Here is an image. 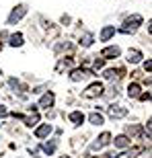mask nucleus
<instances>
[{
    "mask_svg": "<svg viewBox=\"0 0 152 158\" xmlns=\"http://www.w3.org/2000/svg\"><path fill=\"white\" fill-rule=\"evenodd\" d=\"M70 121L74 123V125H80V123L84 121V115H82L80 111H74V113H70Z\"/></svg>",
    "mask_w": 152,
    "mask_h": 158,
    "instance_id": "obj_11",
    "label": "nucleus"
},
{
    "mask_svg": "<svg viewBox=\"0 0 152 158\" xmlns=\"http://www.w3.org/2000/svg\"><path fill=\"white\" fill-rule=\"evenodd\" d=\"M0 74H2V72H0Z\"/></svg>",
    "mask_w": 152,
    "mask_h": 158,
    "instance_id": "obj_26",
    "label": "nucleus"
},
{
    "mask_svg": "<svg viewBox=\"0 0 152 158\" xmlns=\"http://www.w3.org/2000/svg\"><path fill=\"white\" fill-rule=\"evenodd\" d=\"M103 64H105L103 60H95V68H103Z\"/></svg>",
    "mask_w": 152,
    "mask_h": 158,
    "instance_id": "obj_23",
    "label": "nucleus"
},
{
    "mask_svg": "<svg viewBox=\"0 0 152 158\" xmlns=\"http://www.w3.org/2000/svg\"><path fill=\"white\" fill-rule=\"evenodd\" d=\"M91 43H93V35H91V33H87V35H84V37H80V45L88 47V45H91Z\"/></svg>",
    "mask_w": 152,
    "mask_h": 158,
    "instance_id": "obj_17",
    "label": "nucleus"
},
{
    "mask_svg": "<svg viewBox=\"0 0 152 158\" xmlns=\"http://www.w3.org/2000/svg\"><path fill=\"white\" fill-rule=\"evenodd\" d=\"M115 35V27H103V31H101V41H109L111 37Z\"/></svg>",
    "mask_w": 152,
    "mask_h": 158,
    "instance_id": "obj_4",
    "label": "nucleus"
},
{
    "mask_svg": "<svg viewBox=\"0 0 152 158\" xmlns=\"http://www.w3.org/2000/svg\"><path fill=\"white\" fill-rule=\"evenodd\" d=\"M97 142H99L101 146H105V144H109V142H111V134H107V131H105V134L101 135V138H99Z\"/></svg>",
    "mask_w": 152,
    "mask_h": 158,
    "instance_id": "obj_18",
    "label": "nucleus"
},
{
    "mask_svg": "<svg viewBox=\"0 0 152 158\" xmlns=\"http://www.w3.org/2000/svg\"><path fill=\"white\" fill-rule=\"evenodd\" d=\"M8 86H11V90H17L19 88V80L17 78H11V80H8Z\"/></svg>",
    "mask_w": 152,
    "mask_h": 158,
    "instance_id": "obj_21",
    "label": "nucleus"
},
{
    "mask_svg": "<svg viewBox=\"0 0 152 158\" xmlns=\"http://www.w3.org/2000/svg\"><path fill=\"white\" fill-rule=\"evenodd\" d=\"M88 119H91V123H93V125H101V123H103V115H99V113H93Z\"/></svg>",
    "mask_w": 152,
    "mask_h": 158,
    "instance_id": "obj_16",
    "label": "nucleus"
},
{
    "mask_svg": "<svg viewBox=\"0 0 152 158\" xmlns=\"http://www.w3.org/2000/svg\"><path fill=\"white\" fill-rule=\"evenodd\" d=\"M109 115H111V117H123V115H125V109H119V107H109Z\"/></svg>",
    "mask_w": 152,
    "mask_h": 158,
    "instance_id": "obj_13",
    "label": "nucleus"
},
{
    "mask_svg": "<svg viewBox=\"0 0 152 158\" xmlns=\"http://www.w3.org/2000/svg\"><path fill=\"white\" fill-rule=\"evenodd\" d=\"M144 68H146V70L150 72V68H152V64H150V60H148V62H144Z\"/></svg>",
    "mask_w": 152,
    "mask_h": 158,
    "instance_id": "obj_25",
    "label": "nucleus"
},
{
    "mask_svg": "<svg viewBox=\"0 0 152 158\" xmlns=\"http://www.w3.org/2000/svg\"><path fill=\"white\" fill-rule=\"evenodd\" d=\"M37 121H39V117H37V115H33V117H27V119H25V123H27L29 127H33Z\"/></svg>",
    "mask_w": 152,
    "mask_h": 158,
    "instance_id": "obj_20",
    "label": "nucleus"
},
{
    "mask_svg": "<svg viewBox=\"0 0 152 158\" xmlns=\"http://www.w3.org/2000/svg\"><path fill=\"white\" fill-rule=\"evenodd\" d=\"M49 134H52V125H49V123H43L41 127L35 129V135H37V138H45V135H49Z\"/></svg>",
    "mask_w": 152,
    "mask_h": 158,
    "instance_id": "obj_5",
    "label": "nucleus"
},
{
    "mask_svg": "<svg viewBox=\"0 0 152 158\" xmlns=\"http://www.w3.org/2000/svg\"><path fill=\"white\" fill-rule=\"evenodd\" d=\"M6 113H8V111H6V107H4V105H0V117H4Z\"/></svg>",
    "mask_w": 152,
    "mask_h": 158,
    "instance_id": "obj_24",
    "label": "nucleus"
},
{
    "mask_svg": "<svg viewBox=\"0 0 152 158\" xmlns=\"http://www.w3.org/2000/svg\"><path fill=\"white\" fill-rule=\"evenodd\" d=\"M101 94H103V84H101V82H95V84H91V86L87 88L84 97H87V99H93V97H101Z\"/></svg>",
    "mask_w": 152,
    "mask_h": 158,
    "instance_id": "obj_2",
    "label": "nucleus"
},
{
    "mask_svg": "<svg viewBox=\"0 0 152 158\" xmlns=\"http://www.w3.org/2000/svg\"><path fill=\"white\" fill-rule=\"evenodd\" d=\"M113 142H115V146H117V148H128V146H129L128 135H117V138H115Z\"/></svg>",
    "mask_w": 152,
    "mask_h": 158,
    "instance_id": "obj_9",
    "label": "nucleus"
},
{
    "mask_svg": "<svg viewBox=\"0 0 152 158\" xmlns=\"http://www.w3.org/2000/svg\"><path fill=\"white\" fill-rule=\"evenodd\" d=\"M128 134H129V135H140L142 129L138 127V125H129V127H128Z\"/></svg>",
    "mask_w": 152,
    "mask_h": 158,
    "instance_id": "obj_19",
    "label": "nucleus"
},
{
    "mask_svg": "<svg viewBox=\"0 0 152 158\" xmlns=\"http://www.w3.org/2000/svg\"><path fill=\"white\" fill-rule=\"evenodd\" d=\"M84 76H87V72H84V70H74V72L70 74V78H72L74 82H76V80H82Z\"/></svg>",
    "mask_w": 152,
    "mask_h": 158,
    "instance_id": "obj_14",
    "label": "nucleus"
},
{
    "mask_svg": "<svg viewBox=\"0 0 152 158\" xmlns=\"http://www.w3.org/2000/svg\"><path fill=\"white\" fill-rule=\"evenodd\" d=\"M53 101H56V97H53L52 93H47V94H43V99L39 101V107H45V109H47V107L53 105Z\"/></svg>",
    "mask_w": 152,
    "mask_h": 158,
    "instance_id": "obj_7",
    "label": "nucleus"
},
{
    "mask_svg": "<svg viewBox=\"0 0 152 158\" xmlns=\"http://www.w3.org/2000/svg\"><path fill=\"white\" fill-rule=\"evenodd\" d=\"M140 60H142V53L138 52V49H134V52L129 49V53H128V62H129V64H138Z\"/></svg>",
    "mask_w": 152,
    "mask_h": 158,
    "instance_id": "obj_8",
    "label": "nucleus"
},
{
    "mask_svg": "<svg viewBox=\"0 0 152 158\" xmlns=\"http://www.w3.org/2000/svg\"><path fill=\"white\" fill-rule=\"evenodd\" d=\"M43 152L45 154H53L56 152V142H47V144H43Z\"/></svg>",
    "mask_w": 152,
    "mask_h": 158,
    "instance_id": "obj_15",
    "label": "nucleus"
},
{
    "mask_svg": "<svg viewBox=\"0 0 152 158\" xmlns=\"http://www.w3.org/2000/svg\"><path fill=\"white\" fill-rule=\"evenodd\" d=\"M25 12H27V8H25L23 4H19V6H15V10H12V12H11V17H8V23L12 25V23H15V21H19V19L23 17Z\"/></svg>",
    "mask_w": 152,
    "mask_h": 158,
    "instance_id": "obj_3",
    "label": "nucleus"
},
{
    "mask_svg": "<svg viewBox=\"0 0 152 158\" xmlns=\"http://www.w3.org/2000/svg\"><path fill=\"white\" fill-rule=\"evenodd\" d=\"M12 47H21L23 45V35L21 33H15V35H11V41H8Z\"/></svg>",
    "mask_w": 152,
    "mask_h": 158,
    "instance_id": "obj_10",
    "label": "nucleus"
},
{
    "mask_svg": "<svg viewBox=\"0 0 152 158\" xmlns=\"http://www.w3.org/2000/svg\"><path fill=\"white\" fill-rule=\"evenodd\" d=\"M142 25V17L140 15H134V17H129L125 23H123V27H121V33H134L138 27Z\"/></svg>",
    "mask_w": 152,
    "mask_h": 158,
    "instance_id": "obj_1",
    "label": "nucleus"
},
{
    "mask_svg": "<svg viewBox=\"0 0 152 158\" xmlns=\"http://www.w3.org/2000/svg\"><path fill=\"white\" fill-rule=\"evenodd\" d=\"M128 94H129V99H138V97H140V86H138V84H129Z\"/></svg>",
    "mask_w": 152,
    "mask_h": 158,
    "instance_id": "obj_12",
    "label": "nucleus"
},
{
    "mask_svg": "<svg viewBox=\"0 0 152 158\" xmlns=\"http://www.w3.org/2000/svg\"><path fill=\"white\" fill-rule=\"evenodd\" d=\"M105 78L113 80V78H117V72H115V70H107V72H105Z\"/></svg>",
    "mask_w": 152,
    "mask_h": 158,
    "instance_id": "obj_22",
    "label": "nucleus"
},
{
    "mask_svg": "<svg viewBox=\"0 0 152 158\" xmlns=\"http://www.w3.org/2000/svg\"><path fill=\"white\" fill-rule=\"evenodd\" d=\"M121 53V49L117 45H113V47H107V49H103V58H117Z\"/></svg>",
    "mask_w": 152,
    "mask_h": 158,
    "instance_id": "obj_6",
    "label": "nucleus"
}]
</instances>
